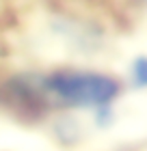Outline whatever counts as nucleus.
<instances>
[{
  "label": "nucleus",
  "mask_w": 147,
  "mask_h": 151,
  "mask_svg": "<svg viewBox=\"0 0 147 151\" xmlns=\"http://www.w3.org/2000/svg\"><path fill=\"white\" fill-rule=\"evenodd\" d=\"M41 84L48 97L80 108H104L119 95V82L97 71L61 69L41 78Z\"/></svg>",
  "instance_id": "nucleus-1"
},
{
  "label": "nucleus",
  "mask_w": 147,
  "mask_h": 151,
  "mask_svg": "<svg viewBox=\"0 0 147 151\" xmlns=\"http://www.w3.org/2000/svg\"><path fill=\"white\" fill-rule=\"evenodd\" d=\"M0 104L15 112H22L24 116L41 114L48 106V95L43 91L41 78L17 76L7 80L0 86Z\"/></svg>",
  "instance_id": "nucleus-2"
},
{
  "label": "nucleus",
  "mask_w": 147,
  "mask_h": 151,
  "mask_svg": "<svg viewBox=\"0 0 147 151\" xmlns=\"http://www.w3.org/2000/svg\"><path fill=\"white\" fill-rule=\"evenodd\" d=\"M132 82L136 86H147V56H141L132 65Z\"/></svg>",
  "instance_id": "nucleus-3"
}]
</instances>
